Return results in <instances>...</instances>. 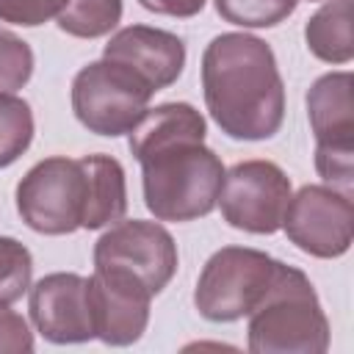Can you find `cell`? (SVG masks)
<instances>
[{
	"mask_svg": "<svg viewBox=\"0 0 354 354\" xmlns=\"http://www.w3.org/2000/svg\"><path fill=\"white\" fill-rule=\"evenodd\" d=\"M64 0H0V19L22 28H36L61 11Z\"/></svg>",
	"mask_w": 354,
	"mask_h": 354,
	"instance_id": "44dd1931",
	"label": "cell"
},
{
	"mask_svg": "<svg viewBox=\"0 0 354 354\" xmlns=\"http://www.w3.org/2000/svg\"><path fill=\"white\" fill-rule=\"evenodd\" d=\"M277 271V260L246 246H224L205 263L194 304L207 321H238L249 315L266 296Z\"/></svg>",
	"mask_w": 354,
	"mask_h": 354,
	"instance_id": "5b68a950",
	"label": "cell"
},
{
	"mask_svg": "<svg viewBox=\"0 0 354 354\" xmlns=\"http://www.w3.org/2000/svg\"><path fill=\"white\" fill-rule=\"evenodd\" d=\"M22 221L41 235H69L80 230L86 210V174L80 158H44L17 185Z\"/></svg>",
	"mask_w": 354,
	"mask_h": 354,
	"instance_id": "8992f818",
	"label": "cell"
},
{
	"mask_svg": "<svg viewBox=\"0 0 354 354\" xmlns=\"http://www.w3.org/2000/svg\"><path fill=\"white\" fill-rule=\"evenodd\" d=\"M133 155L144 174V205L158 221H194L218 205L224 166L205 138H171Z\"/></svg>",
	"mask_w": 354,
	"mask_h": 354,
	"instance_id": "7a4b0ae2",
	"label": "cell"
},
{
	"mask_svg": "<svg viewBox=\"0 0 354 354\" xmlns=\"http://www.w3.org/2000/svg\"><path fill=\"white\" fill-rule=\"evenodd\" d=\"M307 47L326 64H348L354 58L351 36V0H329L318 8L304 28Z\"/></svg>",
	"mask_w": 354,
	"mask_h": 354,
	"instance_id": "9a60e30c",
	"label": "cell"
},
{
	"mask_svg": "<svg viewBox=\"0 0 354 354\" xmlns=\"http://www.w3.org/2000/svg\"><path fill=\"white\" fill-rule=\"evenodd\" d=\"M205 105L230 138H271L285 119V86L274 50L249 33H221L202 55Z\"/></svg>",
	"mask_w": 354,
	"mask_h": 354,
	"instance_id": "6da1fadb",
	"label": "cell"
},
{
	"mask_svg": "<svg viewBox=\"0 0 354 354\" xmlns=\"http://www.w3.org/2000/svg\"><path fill=\"white\" fill-rule=\"evenodd\" d=\"M282 227L290 243L301 252L324 260L340 257L348 252L354 238L351 194L329 185H304L290 194Z\"/></svg>",
	"mask_w": 354,
	"mask_h": 354,
	"instance_id": "9c48e42d",
	"label": "cell"
},
{
	"mask_svg": "<svg viewBox=\"0 0 354 354\" xmlns=\"http://www.w3.org/2000/svg\"><path fill=\"white\" fill-rule=\"evenodd\" d=\"M152 94L155 91L133 69L102 58L75 75L72 111L86 130L116 138L141 122Z\"/></svg>",
	"mask_w": 354,
	"mask_h": 354,
	"instance_id": "277c9868",
	"label": "cell"
},
{
	"mask_svg": "<svg viewBox=\"0 0 354 354\" xmlns=\"http://www.w3.org/2000/svg\"><path fill=\"white\" fill-rule=\"evenodd\" d=\"M33 351V332L28 329V321L0 304V354H28Z\"/></svg>",
	"mask_w": 354,
	"mask_h": 354,
	"instance_id": "7402d4cb",
	"label": "cell"
},
{
	"mask_svg": "<svg viewBox=\"0 0 354 354\" xmlns=\"http://www.w3.org/2000/svg\"><path fill=\"white\" fill-rule=\"evenodd\" d=\"M30 321L50 343H86L94 335L88 279L80 274H47L30 288Z\"/></svg>",
	"mask_w": 354,
	"mask_h": 354,
	"instance_id": "7c38bea8",
	"label": "cell"
},
{
	"mask_svg": "<svg viewBox=\"0 0 354 354\" xmlns=\"http://www.w3.org/2000/svg\"><path fill=\"white\" fill-rule=\"evenodd\" d=\"M102 58L133 69L152 91H160L183 75L185 44L169 30L149 25H127L111 36L102 50Z\"/></svg>",
	"mask_w": 354,
	"mask_h": 354,
	"instance_id": "4fadbf2b",
	"label": "cell"
},
{
	"mask_svg": "<svg viewBox=\"0 0 354 354\" xmlns=\"http://www.w3.org/2000/svg\"><path fill=\"white\" fill-rule=\"evenodd\" d=\"M290 202V180L271 160H243L224 171L218 205L230 227L271 235L282 227Z\"/></svg>",
	"mask_w": 354,
	"mask_h": 354,
	"instance_id": "ba28073f",
	"label": "cell"
},
{
	"mask_svg": "<svg viewBox=\"0 0 354 354\" xmlns=\"http://www.w3.org/2000/svg\"><path fill=\"white\" fill-rule=\"evenodd\" d=\"M329 348V321L310 279L277 260L263 301L249 313V351L321 354Z\"/></svg>",
	"mask_w": 354,
	"mask_h": 354,
	"instance_id": "3957f363",
	"label": "cell"
},
{
	"mask_svg": "<svg viewBox=\"0 0 354 354\" xmlns=\"http://www.w3.org/2000/svg\"><path fill=\"white\" fill-rule=\"evenodd\" d=\"M86 174V210L83 230H100L119 221L127 210V185L124 169L111 155H86L80 158Z\"/></svg>",
	"mask_w": 354,
	"mask_h": 354,
	"instance_id": "5bb4252c",
	"label": "cell"
},
{
	"mask_svg": "<svg viewBox=\"0 0 354 354\" xmlns=\"http://www.w3.org/2000/svg\"><path fill=\"white\" fill-rule=\"evenodd\" d=\"M149 288L119 268H94L88 277V307L94 335L108 346L136 343L149 321Z\"/></svg>",
	"mask_w": 354,
	"mask_h": 354,
	"instance_id": "8fae6325",
	"label": "cell"
},
{
	"mask_svg": "<svg viewBox=\"0 0 354 354\" xmlns=\"http://www.w3.org/2000/svg\"><path fill=\"white\" fill-rule=\"evenodd\" d=\"M94 268H119L138 277L149 293H160L177 271V243L155 221H116L94 243Z\"/></svg>",
	"mask_w": 354,
	"mask_h": 354,
	"instance_id": "30bf717a",
	"label": "cell"
},
{
	"mask_svg": "<svg viewBox=\"0 0 354 354\" xmlns=\"http://www.w3.org/2000/svg\"><path fill=\"white\" fill-rule=\"evenodd\" d=\"M58 28L77 39H97L111 33L122 19V0H64L55 14Z\"/></svg>",
	"mask_w": 354,
	"mask_h": 354,
	"instance_id": "2e32d148",
	"label": "cell"
},
{
	"mask_svg": "<svg viewBox=\"0 0 354 354\" xmlns=\"http://www.w3.org/2000/svg\"><path fill=\"white\" fill-rule=\"evenodd\" d=\"M33 75V50L11 30H0V94L22 88Z\"/></svg>",
	"mask_w": 354,
	"mask_h": 354,
	"instance_id": "ffe728a7",
	"label": "cell"
},
{
	"mask_svg": "<svg viewBox=\"0 0 354 354\" xmlns=\"http://www.w3.org/2000/svg\"><path fill=\"white\" fill-rule=\"evenodd\" d=\"M351 72H329L307 91V116L315 136L318 174L351 194V158H354V97Z\"/></svg>",
	"mask_w": 354,
	"mask_h": 354,
	"instance_id": "52a82bcc",
	"label": "cell"
},
{
	"mask_svg": "<svg viewBox=\"0 0 354 354\" xmlns=\"http://www.w3.org/2000/svg\"><path fill=\"white\" fill-rule=\"evenodd\" d=\"M33 141L30 105L14 94H0V169L11 166Z\"/></svg>",
	"mask_w": 354,
	"mask_h": 354,
	"instance_id": "e0dca14e",
	"label": "cell"
},
{
	"mask_svg": "<svg viewBox=\"0 0 354 354\" xmlns=\"http://www.w3.org/2000/svg\"><path fill=\"white\" fill-rule=\"evenodd\" d=\"M147 11L169 14V17H194L205 8V0H138Z\"/></svg>",
	"mask_w": 354,
	"mask_h": 354,
	"instance_id": "603a6c76",
	"label": "cell"
},
{
	"mask_svg": "<svg viewBox=\"0 0 354 354\" xmlns=\"http://www.w3.org/2000/svg\"><path fill=\"white\" fill-rule=\"evenodd\" d=\"M299 0H216L221 19L241 28H274L296 11Z\"/></svg>",
	"mask_w": 354,
	"mask_h": 354,
	"instance_id": "ac0fdd59",
	"label": "cell"
},
{
	"mask_svg": "<svg viewBox=\"0 0 354 354\" xmlns=\"http://www.w3.org/2000/svg\"><path fill=\"white\" fill-rule=\"evenodd\" d=\"M33 257L17 238H0V304L22 299L30 288Z\"/></svg>",
	"mask_w": 354,
	"mask_h": 354,
	"instance_id": "d6986e66",
	"label": "cell"
}]
</instances>
